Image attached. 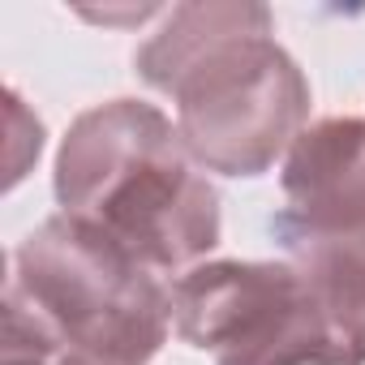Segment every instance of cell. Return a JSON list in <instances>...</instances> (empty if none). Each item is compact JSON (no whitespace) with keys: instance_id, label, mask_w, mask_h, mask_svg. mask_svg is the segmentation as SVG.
Instances as JSON below:
<instances>
[{"instance_id":"3","label":"cell","mask_w":365,"mask_h":365,"mask_svg":"<svg viewBox=\"0 0 365 365\" xmlns=\"http://www.w3.org/2000/svg\"><path fill=\"white\" fill-rule=\"evenodd\" d=\"M172 292L99 228L52 215L9 258L0 356L65 352L91 365H150L168 344Z\"/></svg>"},{"instance_id":"4","label":"cell","mask_w":365,"mask_h":365,"mask_svg":"<svg viewBox=\"0 0 365 365\" xmlns=\"http://www.w3.org/2000/svg\"><path fill=\"white\" fill-rule=\"evenodd\" d=\"M176 335L215 365H331L327 314L297 262H198L172 284Z\"/></svg>"},{"instance_id":"5","label":"cell","mask_w":365,"mask_h":365,"mask_svg":"<svg viewBox=\"0 0 365 365\" xmlns=\"http://www.w3.org/2000/svg\"><path fill=\"white\" fill-rule=\"evenodd\" d=\"M284 211L271 220L284 254L344 250L365 262V120L327 116L305 125L284 155Z\"/></svg>"},{"instance_id":"1","label":"cell","mask_w":365,"mask_h":365,"mask_svg":"<svg viewBox=\"0 0 365 365\" xmlns=\"http://www.w3.org/2000/svg\"><path fill=\"white\" fill-rule=\"evenodd\" d=\"M133 65L176 103L180 142L202 172H271L309 116V82L275 43L267 5H176Z\"/></svg>"},{"instance_id":"2","label":"cell","mask_w":365,"mask_h":365,"mask_svg":"<svg viewBox=\"0 0 365 365\" xmlns=\"http://www.w3.org/2000/svg\"><path fill=\"white\" fill-rule=\"evenodd\" d=\"M56 202L133 254L180 271L220 245V194L190 159L180 129L142 99L82 112L56 150Z\"/></svg>"},{"instance_id":"6","label":"cell","mask_w":365,"mask_h":365,"mask_svg":"<svg viewBox=\"0 0 365 365\" xmlns=\"http://www.w3.org/2000/svg\"><path fill=\"white\" fill-rule=\"evenodd\" d=\"M0 365H91V361H78V356H48V352H18V356H0Z\"/></svg>"}]
</instances>
